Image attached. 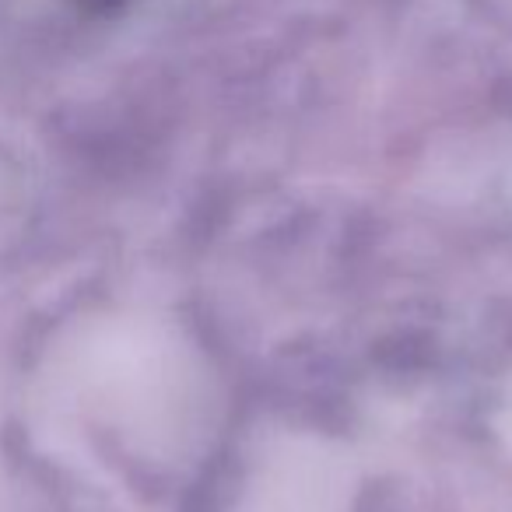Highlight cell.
I'll return each instance as SVG.
<instances>
[{"label":"cell","instance_id":"cell-1","mask_svg":"<svg viewBox=\"0 0 512 512\" xmlns=\"http://www.w3.org/2000/svg\"><path fill=\"white\" fill-rule=\"evenodd\" d=\"M92 4H116V0H92Z\"/></svg>","mask_w":512,"mask_h":512}]
</instances>
